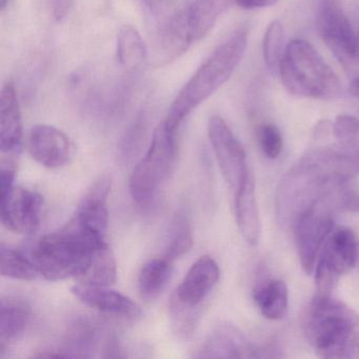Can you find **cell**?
Returning a JSON list of instances; mask_svg holds the SVG:
<instances>
[{
    "mask_svg": "<svg viewBox=\"0 0 359 359\" xmlns=\"http://www.w3.org/2000/svg\"><path fill=\"white\" fill-rule=\"evenodd\" d=\"M193 243L190 219L184 212H177L170 224L165 257L171 262L182 257L192 249Z\"/></svg>",
    "mask_w": 359,
    "mask_h": 359,
    "instance_id": "cell-25",
    "label": "cell"
},
{
    "mask_svg": "<svg viewBox=\"0 0 359 359\" xmlns=\"http://www.w3.org/2000/svg\"><path fill=\"white\" fill-rule=\"evenodd\" d=\"M117 62L128 71H137L148 62V49L137 29L125 25L116 39Z\"/></svg>",
    "mask_w": 359,
    "mask_h": 359,
    "instance_id": "cell-23",
    "label": "cell"
},
{
    "mask_svg": "<svg viewBox=\"0 0 359 359\" xmlns=\"http://www.w3.org/2000/svg\"><path fill=\"white\" fill-rule=\"evenodd\" d=\"M290 94L310 100H334L341 93L337 74L308 41L295 39L285 47L279 69Z\"/></svg>",
    "mask_w": 359,
    "mask_h": 359,
    "instance_id": "cell-5",
    "label": "cell"
},
{
    "mask_svg": "<svg viewBox=\"0 0 359 359\" xmlns=\"http://www.w3.org/2000/svg\"><path fill=\"white\" fill-rule=\"evenodd\" d=\"M43 199L39 193L15 188L0 203L1 222L8 230L18 234H33L41 224Z\"/></svg>",
    "mask_w": 359,
    "mask_h": 359,
    "instance_id": "cell-12",
    "label": "cell"
},
{
    "mask_svg": "<svg viewBox=\"0 0 359 359\" xmlns=\"http://www.w3.org/2000/svg\"><path fill=\"white\" fill-rule=\"evenodd\" d=\"M16 168L11 161L3 163L0 169V203L6 201L13 192L15 182Z\"/></svg>",
    "mask_w": 359,
    "mask_h": 359,
    "instance_id": "cell-33",
    "label": "cell"
},
{
    "mask_svg": "<svg viewBox=\"0 0 359 359\" xmlns=\"http://www.w3.org/2000/svg\"><path fill=\"white\" fill-rule=\"evenodd\" d=\"M252 352L243 334L230 325H220L208 336L195 357L198 358H239Z\"/></svg>",
    "mask_w": 359,
    "mask_h": 359,
    "instance_id": "cell-19",
    "label": "cell"
},
{
    "mask_svg": "<svg viewBox=\"0 0 359 359\" xmlns=\"http://www.w3.org/2000/svg\"><path fill=\"white\" fill-rule=\"evenodd\" d=\"M155 57L167 64L180 57L193 43L184 11H173L169 0H142Z\"/></svg>",
    "mask_w": 359,
    "mask_h": 359,
    "instance_id": "cell-8",
    "label": "cell"
},
{
    "mask_svg": "<svg viewBox=\"0 0 359 359\" xmlns=\"http://www.w3.org/2000/svg\"><path fill=\"white\" fill-rule=\"evenodd\" d=\"M108 245L72 219L57 232L46 235L32 250V259L47 280L83 278L92 264L96 251Z\"/></svg>",
    "mask_w": 359,
    "mask_h": 359,
    "instance_id": "cell-3",
    "label": "cell"
},
{
    "mask_svg": "<svg viewBox=\"0 0 359 359\" xmlns=\"http://www.w3.org/2000/svg\"><path fill=\"white\" fill-rule=\"evenodd\" d=\"M277 1L278 0H234V3L239 7L248 10L264 9L275 5Z\"/></svg>",
    "mask_w": 359,
    "mask_h": 359,
    "instance_id": "cell-35",
    "label": "cell"
},
{
    "mask_svg": "<svg viewBox=\"0 0 359 359\" xmlns=\"http://www.w3.org/2000/svg\"><path fill=\"white\" fill-rule=\"evenodd\" d=\"M172 262L163 256L150 260L142 266L138 276V289L144 299H155L165 291L173 274Z\"/></svg>",
    "mask_w": 359,
    "mask_h": 359,
    "instance_id": "cell-24",
    "label": "cell"
},
{
    "mask_svg": "<svg viewBox=\"0 0 359 359\" xmlns=\"http://www.w3.org/2000/svg\"><path fill=\"white\" fill-rule=\"evenodd\" d=\"M335 203L339 211L359 213V194L338 187L335 190Z\"/></svg>",
    "mask_w": 359,
    "mask_h": 359,
    "instance_id": "cell-34",
    "label": "cell"
},
{
    "mask_svg": "<svg viewBox=\"0 0 359 359\" xmlns=\"http://www.w3.org/2000/svg\"><path fill=\"white\" fill-rule=\"evenodd\" d=\"M332 133L338 144H353L359 140V121L352 115H338L332 125Z\"/></svg>",
    "mask_w": 359,
    "mask_h": 359,
    "instance_id": "cell-32",
    "label": "cell"
},
{
    "mask_svg": "<svg viewBox=\"0 0 359 359\" xmlns=\"http://www.w3.org/2000/svg\"><path fill=\"white\" fill-rule=\"evenodd\" d=\"M199 309L184 306L175 297H172L170 304L172 327L180 337L187 339L194 334L198 325Z\"/></svg>",
    "mask_w": 359,
    "mask_h": 359,
    "instance_id": "cell-30",
    "label": "cell"
},
{
    "mask_svg": "<svg viewBox=\"0 0 359 359\" xmlns=\"http://www.w3.org/2000/svg\"><path fill=\"white\" fill-rule=\"evenodd\" d=\"M357 37H358V62H359V33L357 34Z\"/></svg>",
    "mask_w": 359,
    "mask_h": 359,
    "instance_id": "cell-39",
    "label": "cell"
},
{
    "mask_svg": "<svg viewBox=\"0 0 359 359\" xmlns=\"http://www.w3.org/2000/svg\"><path fill=\"white\" fill-rule=\"evenodd\" d=\"M350 92L355 98L359 100V75L355 77L351 83Z\"/></svg>",
    "mask_w": 359,
    "mask_h": 359,
    "instance_id": "cell-37",
    "label": "cell"
},
{
    "mask_svg": "<svg viewBox=\"0 0 359 359\" xmlns=\"http://www.w3.org/2000/svg\"><path fill=\"white\" fill-rule=\"evenodd\" d=\"M73 295L83 304L107 314L136 319L142 316V310L131 298L108 287L79 283L71 289Z\"/></svg>",
    "mask_w": 359,
    "mask_h": 359,
    "instance_id": "cell-15",
    "label": "cell"
},
{
    "mask_svg": "<svg viewBox=\"0 0 359 359\" xmlns=\"http://www.w3.org/2000/svg\"><path fill=\"white\" fill-rule=\"evenodd\" d=\"M208 134L222 176L235 192L250 170L245 149L226 121L218 115L210 117Z\"/></svg>",
    "mask_w": 359,
    "mask_h": 359,
    "instance_id": "cell-11",
    "label": "cell"
},
{
    "mask_svg": "<svg viewBox=\"0 0 359 359\" xmlns=\"http://www.w3.org/2000/svg\"><path fill=\"white\" fill-rule=\"evenodd\" d=\"M22 112L16 94L15 86L11 81L4 85L0 95V149L1 152H18L22 146Z\"/></svg>",
    "mask_w": 359,
    "mask_h": 359,
    "instance_id": "cell-17",
    "label": "cell"
},
{
    "mask_svg": "<svg viewBox=\"0 0 359 359\" xmlns=\"http://www.w3.org/2000/svg\"><path fill=\"white\" fill-rule=\"evenodd\" d=\"M317 25L321 39L346 68L358 62V37L337 0H321Z\"/></svg>",
    "mask_w": 359,
    "mask_h": 359,
    "instance_id": "cell-10",
    "label": "cell"
},
{
    "mask_svg": "<svg viewBox=\"0 0 359 359\" xmlns=\"http://www.w3.org/2000/svg\"><path fill=\"white\" fill-rule=\"evenodd\" d=\"M260 150L269 159L278 158L283 151V140L280 130L273 123L259 126L256 132Z\"/></svg>",
    "mask_w": 359,
    "mask_h": 359,
    "instance_id": "cell-31",
    "label": "cell"
},
{
    "mask_svg": "<svg viewBox=\"0 0 359 359\" xmlns=\"http://www.w3.org/2000/svg\"><path fill=\"white\" fill-rule=\"evenodd\" d=\"M358 257L356 235L348 228L332 231L315 266L316 295L330 296L342 275L352 270Z\"/></svg>",
    "mask_w": 359,
    "mask_h": 359,
    "instance_id": "cell-9",
    "label": "cell"
},
{
    "mask_svg": "<svg viewBox=\"0 0 359 359\" xmlns=\"http://www.w3.org/2000/svg\"><path fill=\"white\" fill-rule=\"evenodd\" d=\"M176 155V133L163 121L155 129L148 152L130 177V193L138 207L150 210L156 205L161 189L173 172Z\"/></svg>",
    "mask_w": 359,
    "mask_h": 359,
    "instance_id": "cell-6",
    "label": "cell"
},
{
    "mask_svg": "<svg viewBox=\"0 0 359 359\" xmlns=\"http://www.w3.org/2000/svg\"><path fill=\"white\" fill-rule=\"evenodd\" d=\"M116 274L114 254L109 245H106L96 251L91 266L87 274L81 278V283L109 287L116 280Z\"/></svg>",
    "mask_w": 359,
    "mask_h": 359,
    "instance_id": "cell-27",
    "label": "cell"
},
{
    "mask_svg": "<svg viewBox=\"0 0 359 359\" xmlns=\"http://www.w3.org/2000/svg\"><path fill=\"white\" fill-rule=\"evenodd\" d=\"M248 46V32L238 30L220 43L182 87L170 107L165 123L177 134L182 121L232 76Z\"/></svg>",
    "mask_w": 359,
    "mask_h": 359,
    "instance_id": "cell-2",
    "label": "cell"
},
{
    "mask_svg": "<svg viewBox=\"0 0 359 359\" xmlns=\"http://www.w3.org/2000/svg\"><path fill=\"white\" fill-rule=\"evenodd\" d=\"M285 29L279 20H273L264 33L262 51L266 67L273 74H278L285 55Z\"/></svg>",
    "mask_w": 359,
    "mask_h": 359,
    "instance_id": "cell-28",
    "label": "cell"
},
{
    "mask_svg": "<svg viewBox=\"0 0 359 359\" xmlns=\"http://www.w3.org/2000/svg\"><path fill=\"white\" fill-rule=\"evenodd\" d=\"M219 277L217 262L210 256H201L192 264L173 296L184 306L201 308Z\"/></svg>",
    "mask_w": 359,
    "mask_h": 359,
    "instance_id": "cell-14",
    "label": "cell"
},
{
    "mask_svg": "<svg viewBox=\"0 0 359 359\" xmlns=\"http://www.w3.org/2000/svg\"><path fill=\"white\" fill-rule=\"evenodd\" d=\"M109 334L102 338V330L95 321L89 318H79L73 321L67 330L64 346L56 352L60 357H91L104 344Z\"/></svg>",
    "mask_w": 359,
    "mask_h": 359,
    "instance_id": "cell-18",
    "label": "cell"
},
{
    "mask_svg": "<svg viewBox=\"0 0 359 359\" xmlns=\"http://www.w3.org/2000/svg\"><path fill=\"white\" fill-rule=\"evenodd\" d=\"M28 151L33 159L49 169L62 167L72 155L70 138L53 126L37 125L28 136Z\"/></svg>",
    "mask_w": 359,
    "mask_h": 359,
    "instance_id": "cell-13",
    "label": "cell"
},
{
    "mask_svg": "<svg viewBox=\"0 0 359 359\" xmlns=\"http://www.w3.org/2000/svg\"><path fill=\"white\" fill-rule=\"evenodd\" d=\"M235 217L237 226L245 241L250 245H256L259 241L262 226L259 211L256 199L255 180L251 170L235 191Z\"/></svg>",
    "mask_w": 359,
    "mask_h": 359,
    "instance_id": "cell-16",
    "label": "cell"
},
{
    "mask_svg": "<svg viewBox=\"0 0 359 359\" xmlns=\"http://www.w3.org/2000/svg\"><path fill=\"white\" fill-rule=\"evenodd\" d=\"M32 311L20 298H4L0 304V355L3 356L9 342L15 341L30 325Z\"/></svg>",
    "mask_w": 359,
    "mask_h": 359,
    "instance_id": "cell-21",
    "label": "cell"
},
{
    "mask_svg": "<svg viewBox=\"0 0 359 359\" xmlns=\"http://www.w3.org/2000/svg\"><path fill=\"white\" fill-rule=\"evenodd\" d=\"M253 299L264 318L279 320L289 308V289L281 279H271L260 283L253 292Z\"/></svg>",
    "mask_w": 359,
    "mask_h": 359,
    "instance_id": "cell-22",
    "label": "cell"
},
{
    "mask_svg": "<svg viewBox=\"0 0 359 359\" xmlns=\"http://www.w3.org/2000/svg\"><path fill=\"white\" fill-rule=\"evenodd\" d=\"M8 4H9V0H0V9L5 10Z\"/></svg>",
    "mask_w": 359,
    "mask_h": 359,
    "instance_id": "cell-38",
    "label": "cell"
},
{
    "mask_svg": "<svg viewBox=\"0 0 359 359\" xmlns=\"http://www.w3.org/2000/svg\"><path fill=\"white\" fill-rule=\"evenodd\" d=\"M147 133H148V119L146 114L142 113L127 128L119 142L118 155L123 163H130L140 154L144 146Z\"/></svg>",
    "mask_w": 359,
    "mask_h": 359,
    "instance_id": "cell-29",
    "label": "cell"
},
{
    "mask_svg": "<svg viewBox=\"0 0 359 359\" xmlns=\"http://www.w3.org/2000/svg\"><path fill=\"white\" fill-rule=\"evenodd\" d=\"M0 270L3 276L24 281L34 280L39 274L33 259L5 243L0 248Z\"/></svg>",
    "mask_w": 359,
    "mask_h": 359,
    "instance_id": "cell-26",
    "label": "cell"
},
{
    "mask_svg": "<svg viewBox=\"0 0 359 359\" xmlns=\"http://www.w3.org/2000/svg\"><path fill=\"white\" fill-rule=\"evenodd\" d=\"M335 190L317 199L294 220L298 258L306 274L314 272L323 243L333 231V214L337 210Z\"/></svg>",
    "mask_w": 359,
    "mask_h": 359,
    "instance_id": "cell-7",
    "label": "cell"
},
{
    "mask_svg": "<svg viewBox=\"0 0 359 359\" xmlns=\"http://www.w3.org/2000/svg\"><path fill=\"white\" fill-rule=\"evenodd\" d=\"M234 0H194L184 10L187 27L192 41H201L216 26L220 16Z\"/></svg>",
    "mask_w": 359,
    "mask_h": 359,
    "instance_id": "cell-20",
    "label": "cell"
},
{
    "mask_svg": "<svg viewBox=\"0 0 359 359\" xmlns=\"http://www.w3.org/2000/svg\"><path fill=\"white\" fill-rule=\"evenodd\" d=\"M72 0H53V15L57 22L65 20L70 10Z\"/></svg>",
    "mask_w": 359,
    "mask_h": 359,
    "instance_id": "cell-36",
    "label": "cell"
},
{
    "mask_svg": "<svg viewBox=\"0 0 359 359\" xmlns=\"http://www.w3.org/2000/svg\"><path fill=\"white\" fill-rule=\"evenodd\" d=\"M304 332L323 358H350L359 346V316L330 296L316 295L304 316Z\"/></svg>",
    "mask_w": 359,
    "mask_h": 359,
    "instance_id": "cell-4",
    "label": "cell"
},
{
    "mask_svg": "<svg viewBox=\"0 0 359 359\" xmlns=\"http://www.w3.org/2000/svg\"><path fill=\"white\" fill-rule=\"evenodd\" d=\"M357 174L359 140L310 151L283 180L279 209L294 222L309 205Z\"/></svg>",
    "mask_w": 359,
    "mask_h": 359,
    "instance_id": "cell-1",
    "label": "cell"
}]
</instances>
